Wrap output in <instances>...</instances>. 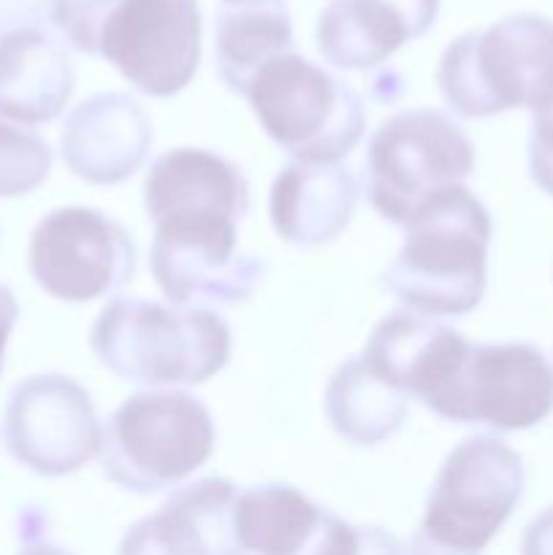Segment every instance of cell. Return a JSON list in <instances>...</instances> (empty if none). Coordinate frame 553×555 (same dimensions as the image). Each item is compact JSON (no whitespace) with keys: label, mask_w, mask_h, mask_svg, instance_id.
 I'll use <instances>...</instances> for the list:
<instances>
[{"label":"cell","mask_w":553,"mask_h":555,"mask_svg":"<svg viewBox=\"0 0 553 555\" xmlns=\"http://www.w3.org/2000/svg\"><path fill=\"white\" fill-rule=\"evenodd\" d=\"M144 209L155 225L150 269L168 301L244 304L258 291L263 260L239 253L249 184L236 163L198 146L163 152L144 179Z\"/></svg>","instance_id":"obj_1"},{"label":"cell","mask_w":553,"mask_h":555,"mask_svg":"<svg viewBox=\"0 0 553 555\" xmlns=\"http://www.w3.org/2000/svg\"><path fill=\"white\" fill-rule=\"evenodd\" d=\"M90 347L125 383L193 388L226 369L231 328L211 309L117 296L98 314Z\"/></svg>","instance_id":"obj_2"},{"label":"cell","mask_w":553,"mask_h":555,"mask_svg":"<svg viewBox=\"0 0 553 555\" xmlns=\"http://www.w3.org/2000/svg\"><path fill=\"white\" fill-rule=\"evenodd\" d=\"M63 33L150 98L179 95L201 63L198 0H70Z\"/></svg>","instance_id":"obj_3"},{"label":"cell","mask_w":553,"mask_h":555,"mask_svg":"<svg viewBox=\"0 0 553 555\" xmlns=\"http://www.w3.org/2000/svg\"><path fill=\"white\" fill-rule=\"evenodd\" d=\"M493 222L477 195L455 188L407 225L404 244L383 285L423 318H461L477 309L488 285Z\"/></svg>","instance_id":"obj_4"},{"label":"cell","mask_w":553,"mask_h":555,"mask_svg":"<svg viewBox=\"0 0 553 555\" xmlns=\"http://www.w3.org/2000/svg\"><path fill=\"white\" fill-rule=\"evenodd\" d=\"M437 85L450 112L464 119L553 106V22L510 14L448 43Z\"/></svg>","instance_id":"obj_5"},{"label":"cell","mask_w":553,"mask_h":555,"mask_svg":"<svg viewBox=\"0 0 553 555\" xmlns=\"http://www.w3.org/2000/svg\"><path fill=\"white\" fill-rule=\"evenodd\" d=\"M524 461L491 434H475L445 459L407 555H483L524 496Z\"/></svg>","instance_id":"obj_6"},{"label":"cell","mask_w":553,"mask_h":555,"mask_svg":"<svg viewBox=\"0 0 553 555\" xmlns=\"http://www.w3.org/2000/svg\"><path fill=\"white\" fill-rule=\"evenodd\" d=\"M211 453L215 421L204 401L182 390H144L106 421L98 464L108 482L144 496L188 480Z\"/></svg>","instance_id":"obj_7"},{"label":"cell","mask_w":553,"mask_h":555,"mask_svg":"<svg viewBox=\"0 0 553 555\" xmlns=\"http://www.w3.org/2000/svg\"><path fill=\"white\" fill-rule=\"evenodd\" d=\"M363 168L372 209L407 228L439 195L464 188L475 168V146L450 114L407 108L380 122Z\"/></svg>","instance_id":"obj_8"},{"label":"cell","mask_w":553,"mask_h":555,"mask_svg":"<svg viewBox=\"0 0 553 555\" xmlns=\"http://www.w3.org/2000/svg\"><path fill=\"white\" fill-rule=\"evenodd\" d=\"M244 98L263 133L298 163L342 160L366 130L361 95L296 52L266 65Z\"/></svg>","instance_id":"obj_9"},{"label":"cell","mask_w":553,"mask_h":555,"mask_svg":"<svg viewBox=\"0 0 553 555\" xmlns=\"http://www.w3.org/2000/svg\"><path fill=\"white\" fill-rule=\"evenodd\" d=\"M139 266L130 233L108 215L63 206L38 220L27 247V269L47 296L87 304L128 285Z\"/></svg>","instance_id":"obj_10"},{"label":"cell","mask_w":553,"mask_h":555,"mask_svg":"<svg viewBox=\"0 0 553 555\" xmlns=\"http://www.w3.org/2000/svg\"><path fill=\"white\" fill-rule=\"evenodd\" d=\"M3 439L11 459L41 477H68L98 459L103 426L90 393L65 374H33L5 399Z\"/></svg>","instance_id":"obj_11"},{"label":"cell","mask_w":553,"mask_h":555,"mask_svg":"<svg viewBox=\"0 0 553 555\" xmlns=\"http://www.w3.org/2000/svg\"><path fill=\"white\" fill-rule=\"evenodd\" d=\"M553 412V363L529 341L470 345L434 415L497 434L535 428Z\"/></svg>","instance_id":"obj_12"},{"label":"cell","mask_w":553,"mask_h":555,"mask_svg":"<svg viewBox=\"0 0 553 555\" xmlns=\"http://www.w3.org/2000/svg\"><path fill=\"white\" fill-rule=\"evenodd\" d=\"M470 345L459 331L434 318L394 312L374 325L361 358L383 383L434 412L448 396Z\"/></svg>","instance_id":"obj_13"},{"label":"cell","mask_w":553,"mask_h":555,"mask_svg":"<svg viewBox=\"0 0 553 555\" xmlns=\"http://www.w3.org/2000/svg\"><path fill=\"white\" fill-rule=\"evenodd\" d=\"M152 139V122L136 98L128 92H98L68 114L60 152L76 179L108 188L144 166Z\"/></svg>","instance_id":"obj_14"},{"label":"cell","mask_w":553,"mask_h":555,"mask_svg":"<svg viewBox=\"0 0 553 555\" xmlns=\"http://www.w3.org/2000/svg\"><path fill=\"white\" fill-rule=\"evenodd\" d=\"M236 486L204 477L177 488L160 507L125 531L117 555H247L233 526Z\"/></svg>","instance_id":"obj_15"},{"label":"cell","mask_w":553,"mask_h":555,"mask_svg":"<svg viewBox=\"0 0 553 555\" xmlns=\"http://www.w3.org/2000/svg\"><path fill=\"white\" fill-rule=\"evenodd\" d=\"M439 0H331L318 16V52L342 70H369L432 30Z\"/></svg>","instance_id":"obj_16"},{"label":"cell","mask_w":553,"mask_h":555,"mask_svg":"<svg viewBox=\"0 0 553 555\" xmlns=\"http://www.w3.org/2000/svg\"><path fill=\"white\" fill-rule=\"evenodd\" d=\"M356 204L358 184L347 168L291 160L271 184V228L293 247H323L345 233Z\"/></svg>","instance_id":"obj_17"},{"label":"cell","mask_w":553,"mask_h":555,"mask_svg":"<svg viewBox=\"0 0 553 555\" xmlns=\"http://www.w3.org/2000/svg\"><path fill=\"white\" fill-rule=\"evenodd\" d=\"M74 60L54 33L22 30L0 38V117L47 125L74 95Z\"/></svg>","instance_id":"obj_18"},{"label":"cell","mask_w":553,"mask_h":555,"mask_svg":"<svg viewBox=\"0 0 553 555\" xmlns=\"http://www.w3.org/2000/svg\"><path fill=\"white\" fill-rule=\"evenodd\" d=\"M293 52V22L285 0L226 5L215 16V63L222 85L247 95L255 76Z\"/></svg>","instance_id":"obj_19"},{"label":"cell","mask_w":553,"mask_h":555,"mask_svg":"<svg viewBox=\"0 0 553 555\" xmlns=\"http://www.w3.org/2000/svg\"><path fill=\"white\" fill-rule=\"evenodd\" d=\"M323 406L331 428L361 448L390 439L407 417V396L383 383L361 356L336 366L325 385Z\"/></svg>","instance_id":"obj_20"},{"label":"cell","mask_w":553,"mask_h":555,"mask_svg":"<svg viewBox=\"0 0 553 555\" xmlns=\"http://www.w3.org/2000/svg\"><path fill=\"white\" fill-rule=\"evenodd\" d=\"M325 507L293 486H255L239 491L233 526L253 555H301L323 524Z\"/></svg>","instance_id":"obj_21"},{"label":"cell","mask_w":553,"mask_h":555,"mask_svg":"<svg viewBox=\"0 0 553 555\" xmlns=\"http://www.w3.org/2000/svg\"><path fill=\"white\" fill-rule=\"evenodd\" d=\"M52 171V150L38 133L0 122V198H22Z\"/></svg>","instance_id":"obj_22"},{"label":"cell","mask_w":553,"mask_h":555,"mask_svg":"<svg viewBox=\"0 0 553 555\" xmlns=\"http://www.w3.org/2000/svg\"><path fill=\"white\" fill-rule=\"evenodd\" d=\"M70 0H0V38L9 33H63Z\"/></svg>","instance_id":"obj_23"},{"label":"cell","mask_w":553,"mask_h":555,"mask_svg":"<svg viewBox=\"0 0 553 555\" xmlns=\"http://www.w3.org/2000/svg\"><path fill=\"white\" fill-rule=\"evenodd\" d=\"M529 177L542 193L553 198V106L531 117Z\"/></svg>","instance_id":"obj_24"},{"label":"cell","mask_w":553,"mask_h":555,"mask_svg":"<svg viewBox=\"0 0 553 555\" xmlns=\"http://www.w3.org/2000/svg\"><path fill=\"white\" fill-rule=\"evenodd\" d=\"M520 555H553V507L529 520L520 537Z\"/></svg>","instance_id":"obj_25"},{"label":"cell","mask_w":553,"mask_h":555,"mask_svg":"<svg viewBox=\"0 0 553 555\" xmlns=\"http://www.w3.org/2000/svg\"><path fill=\"white\" fill-rule=\"evenodd\" d=\"M16 318H20V304H16V296L11 293V287L0 285V374H3L5 350H9Z\"/></svg>","instance_id":"obj_26"},{"label":"cell","mask_w":553,"mask_h":555,"mask_svg":"<svg viewBox=\"0 0 553 555\" xmlns=\"http://www.w3.org/2000/svg\"><path fill=\"white\" fill-rule=\"evenodd\" d=\"M16 555H74L57 545H49V542H36V545H27L25 551L16 553Z\"/></svg>","instance_id":"obj_27"},{"label":"cell","mask_w":553,"mask_h":555,"mask_svg":"<svg viewBox=\"0 0 553 555\" xmlns=\"http://www.w3.org/2000/svg\"><path fill=\"white\" fill-rule=\"evenodd\" d=\"M226 5H253V3H274V0H222Z\"/></svg>","instance_id":"obj_28"}]
</instances>
